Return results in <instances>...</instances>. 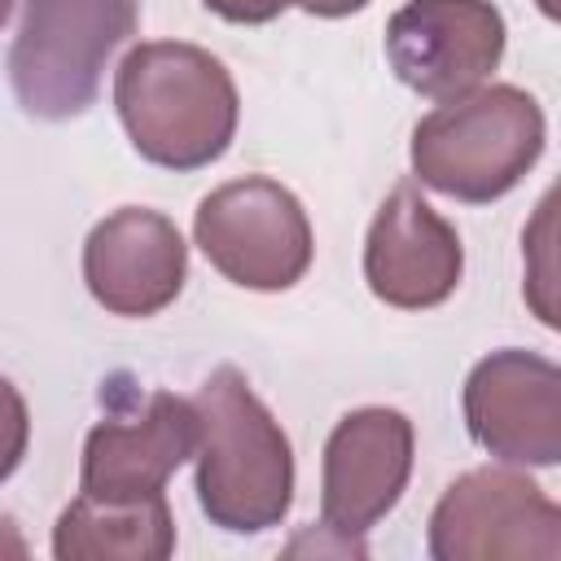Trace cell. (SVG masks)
<instances>
[{"instance_id": "cell-1", "label": "cell", "mask_w": 561, "mask_h": 561, "mask_svg": "<svg viewBox=\"0 0 561 561\" xmlns=\"http://www.w3.org/2000/svg\"><path fill=\"white\" fill-rule=\"evenodd\" d=\"M114 110L145 162L202 171L228 153L241 96L215 53L184 39H145L114 70Z\"/></svg>"}, {"instance_id": "cell-6", "label": "cell", "mask_w": 561, "mask_h": 561, "mask_svg": "<svg viewBox=\"0 0 561 561\" xmlns=\"http://www.w3.org/2000/svg\"><path fill=\"white\" fill-rule=\"evenodd\" d=\"M425 543L434 561H557L561 508L517 465H482L438 495Z\"/></svg>"}, {"instance_id": "cell-11", "label": "cell", "mask_w": 561, "mask_h": 561, "mask_svg": "<svg viewBox=\"0 0 561 561\" xmlns=\"http://www.w3.org/2000/svg\"><path fill=\"white\" fill-rule=\"evenodd\" d=\"M184 280L188 245L162 210L118 206L83 241V285L110 316H158L180 298Z\"/></svg>"}, {"instance_id": "cell-3", "label": "cell", "mask_w": 561, "mask_h": 561, "mask_svg": "<svg viewBox=\"0 0 561 561\" xmlns=\"http://www.w3.org/2000/svg\"><path fill=\"white\" fill-rule=\"evenodd\" d=\"M543 140L548 123L526 88H473L443 101L412 127V175L443 197L486 206L526 180Z\"/></svg>"}, {"instance_id": "cell-10", "label": "cell", "mask_w": 561, "mask_h": 561, "mask_svg": "<svg viewBox=\"0 0 561 561\" xmlns=\"http://www.w3.org/2000/svg\"><path fill=\"white\" fill-rule=\"evenodd\" d=\"M460 276V232L421 197L416 180H399L377 206L364 237V280L373 298L399 311H425L447 302Z\"/></svg>"}, {"instance_id": "cell-4", "label": "cell", "mask_w": 561, "mask_h": 561, "mask_svg": "<svg viewBox=\"0 0 561 561\" xmlns=\"http://www.w3.org/2000/svg\"><path fill=\"white\" fill-rule=\"evenodd\" d=\"M136 26L140 0H22L4 66L18 105L44 123L79 118Z\"/></svg>"}, {"instance_id": "cell-16", "label": "cell", "mask_w": 561, "mask_h": 561, "mask_svg": "<svg viewBox=\"0 0 561 561\" xmlns=\"http://www.w3.org/2000/svg\"><path fill=\"white\" fill-rule=\"evenodd\" d=\"M289 4H298L311 18H351V13L368 9L373 0H289Z\"/></svg>"}, {"instance_id": "cell-9", "label": "cell", "mask_w": 561, "mask_h": 561, "mask_svg": "<svg viewBox=\"0 0 561 561\" xmlns=\"http://www.w3.org/2000/svg\"><path fill=\"white\" fill-rule=\"evenodd\" d=\"M508 44L491 0H408L386 22V61L425 101H456L491 79Z\"/></svg>"}, {"instance_id": "cell-17", "label": "cell", "mask_w": 561, "mask_h": 561, "mask_svg": "<svg viewBox=\"0 0 561 561\" xmlns=\"http://www.w3.org/2000/svg\"><path fill=\"white\" fill-rule=\"evenodd\" d=\"M9 13H13V0H0V26L9 22Z\"/></svg>"}, {"instance_id": "cell-8", "label": "cell", "mask_w": 561, "mask_h": 561, "mask_svg": "<svg viewBox=\"0 0 561 561\" xmlns=\"http://www.w3.org/2000/svg\"><path fill=\"white\" fill-rule=\"evenodd\" d=\"M469 438L517 469H552L561 460V368L539 351H491L465 377Z\"/></svg>"}, {"instance_id": "cell-5", "label": "cell", "mask_w": 561, "mask_h": 561, "mask_svg": "<svg viewBox=\"0 0 561 561\" xmlns=\"http://www.w3.org/2000/svg\"><path fill=\"white\" fill-rule=\"evenodd\" d=\"M193 241L224 280L254 294L294 289L316 254L302 202L267 175L210 188L193 210Z\"/></svg>"}, {"instance_id": "cell-7", "label": "cell", "mask_w": 561, "mask_h": 561, "mask_svg": "<svg viewBox=\"0 0 561 561\" xmlns=\"http://www.w3.org/2000/svg\"><path fill=\"white\" fill-rule=\"evenodd\" d=\"M416 430L399 408H355L329 438L320 460V526L342 539V548L364 552V535L399 504L412 478Z\"/></svg>"}, {"instance_id": "cell-13", "label": "cell", "mask_w": 561, "mask_h": 561, "mask_svg": "<svg viewBox=\"0 0 561 561\" xmlns=\"http://www.w3.org/2000/svg\"><path fill=\"white\" fill-rule=\"evenodd\" d=\"M175 552V517L162 495L92 500L75 495L53 526L57 561H167Z\"/></svg>"}, {"instance_id": "cell-2", "label": "cell", "mask_w": 561, "mask_h": 561, "mask_svg": "<svg viewBox=\"0 0 561 561\" xmlns=\"http://www.w3.org/2000/svg\"><path fill=\"white\" fill-rule=\"evenodd\" d=\"M197 504L228 535H259L294 504V447L237 364H219L193 394Z\"/></svg>"}, {"instance_id": "cell-12", "label": "cell", "mask_w": 561, "mask_h": 561, "mask_svg": "<svg viewBox=\"0 0 561 561\" xmlns=\"http://www.w3.org/2000/svg\"><path fill=\"white\" fill-rule=\"evenodd\" d=\"M197 451V408L184 394L153 390L140 412L105 416L83 438L79 495L92 500H149Z\"/></svg>"}, {"instance_id": "cell-14", "label": "cell", "mask_w": 561, "mask_h": 561, "mask_svg": "<svg viewBox=\"0 0 561 561\" xmlns=\"http://www.w3.org/2000/svg\"><path fill=\"white\" fill-rule=\"evenodd\" d=\"M26 447H31V412H26V399H22V390L9 377H0V486L18 473Z\"/></svg>"}, {"instance_id": "cell-15", "label": "cell", "mask_w": 561, "mask_h": 561, "mask_svg": "<svg viewBox=\"0 0 561 561\" xmlns=\"http://www.w3.org/2000/svg\"><path fill=\"white\" fill-rule=\"evenodd\" d=\"M215 18L237 22V26H263L289 9V0H202Z\"/></svg>"}]
</instances>
